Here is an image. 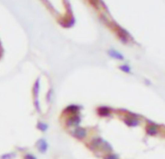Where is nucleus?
I'll list each match as a JSON object with an SVG mask.
<instances>
[{"label": "nucleus", "mask_w": 165, "mask_h": 159, "mask_svg": "<svg viewBox=\"0 0 165 159\" xmlns=\"http://www.w3.org/2000/svg\"><path fill=\"white\" fill-rule=\"evenodd\" d=\"M119 68H120V70H122V71H124L125 73H130L131 72L130 66H127V65H122V66H120Z\"/></svg>", "instance_id": "obj_6"}, {"label": "nucleus", "mask_w": 165, "mask_h": 159, "mask_svg": "<svg viewBox=\"0 0 165 159\" xmlns=\"http://www.w3.org/2000/svg\"><path fill=\"white\" fill-rule=\"evenodd\" d=\"M103 159H119L118 155H116V154H113V153H109L108 155L104 156Z\"/></svg>", "instance_id": "obj_7"}, {"label": "nucleus", "mask_w": 165, "mask_h": 159, "mask_svg": "<svg viewBox=\"0 0 165 159\" xmlns=\"http://www.w3.org/2000/svg\"><path fill=\"white\" fill-rule=\"evenodd\" d=\"M148 125L146 126V133L149 136H157L158 134V125L152 121H148Z\"/></svg>", "instance_id": "obj_1"}, {"label": "nucleus", "mask_w": 165, "mask_h": 159, "mask_svg": "<svg viewBox=\"0 0 165 159\" xmlns=\"http://www.w3.org/2000/svg\"><path fill=\"white\" fill-rule=\"evenodd\" d=\"M98 114L100 116H109L111 115V110H110L108 107L102 106L98 109Z\"/></svg>", "instance_id": "obj_3"}, {"label": "nucleus", "mask_w": 165, "mask_h": 159, "mask_svg": "<svg viewBox=\"0 0 165 159\" xmlns=\"http://www.w3.org/2000/svg\"><path fill=\"white\" fill-rule=\"evenodd\" d=\"M124 122H125V124L127 125L128 127H136V126H138L140 124V121L138 118H132L127 115L124 118Z\"/></svg>", "instance_id": "obj_2"}, {"label": "nucleus", "mask_w": 165, "mask_h": 159, "mask_svg": "<svg viewBox=\"0 0 165 159\" xmlns=\"http://www.w3.org/2000/svg\"><path fill=\"white\" fill-rule=\"evenodd\" d=\"M109 54H111L113 57H115V58H118V59H124L123 55H121L120 54H118L117 51H114V50H112V51H110Z\"/></svg>", "instance_id": "obj_5"}, {"label": "nucleus", "mask_w": 165, "mask_h": 159, "mask_svg": "<svg viewBox=\"0 0 165 159\" xmlns=\"http://www.w3.org/2000/svg\"><path fill=\"white\" fill-rule=\"evenodd\" d=\"M127 116H130V118H139V115H137V114L131 113V112H130V111H127Z\"/></svg>", "instance_id": "obj_8"}, {"label": "nucleus", "mask_w": 165, "mask_h": 159, "mask_svg": "<svg viewBox=\"0 0 165 159\" xmlns=\"http://www.w3.org/2000/svg\"><path fill=\"white\" fill-rule=\"evenodd\" d=\"M100 148H102V149L103 151H107V152H111L112 151V147L110 146L107 142H103L102 144V146H100Z\"/></svg>", "instance_id": "obj_4"}]
</instances>
